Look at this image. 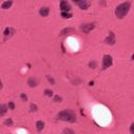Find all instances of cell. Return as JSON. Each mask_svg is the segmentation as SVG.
Listing matches in <instances>:
<instances>
[{
  "instance_id": "cell-15",
  "label": "cell",
  "mask_w": 134,
  "mask_h": 134,
  "mask_svg": "<svg viewBox=\"0 0 134 134\" xmlns=\"http://www.w3.org/2000/svg\"><path fill=\"white\" fill-rule=\"evenodd\" d=\"M4 126H7V127H11V126H13L14 125V122H13V119L12 118H7V119H5L4 120Z\"/></svg>"
},
{
  "instance_id": "cell-20",
  "label": "cell",
  "mask_w": 134,
  "mask_h": 134,
  "mask_svg": "<svg viewBox=\"0 0 134 134\" xmlns=\"http://www.w3.org/2000/svg\"><path fill=\"white\" fill-rule=\"evenodd\" d=\"M30 111H34V112H36V111L38 110V106L36 104H30Z\"/></svg>"
},
{
  "instance_id": "cell-16",
  "label": "cell",
  "mask_w": 134,
  "mask_h": 134,
  "mask_svg": "<svg viewBox=\"0 0 134 134\" xmlns=\"http://www.w3.org/2000/svg\"><path fill=\"white\" fill-rule=\"evenodd\" d=\"M61 17H63L64 19H70L71 17H72V14L71 13H61Z\"/></svg>"
},
{
  "instance_id": "cell-10",
  "label": "cell",
  "mask_w": 134,
  "mask_h": 134,
  "mask_svg": "<svg viewBox=\"0 0 134 134\" xmlns=\"http://www.w3.org/2000/svg\"><path fill=\"white\" fill-rule=\"evenodd\" d=\"M38 84H39L38 80L35 78H29L27 80V85L29 87H36V86H38Z\"/></svg>"
},
{
  "instance_id": "cell-21",
  "label": "cell",
  "mask_w": 134,
  "mask_h": 134,
  "mask_svg": "<svg viewBox=\"0 0 134 134\" xmlns=\"http://www.w3.org/2000/svg\"><path fill=\"white\" fill-rule=\"evenodd\" d=\"M7 108L11 109V110H14L15 109V103L14 102H10L8 103V105H7Z\"/></svg>"
},
{
  "instance_id": "cell-1",
  "label": "cell",
  "mask_w": 134,
  "mask_h": 134,
  "mask_svg": "<svg viewBox=\"0 0 134 134\" xmlns=\"http://www.w3.org/2000/svg\"><path fill=\"white\" fill-rule=\"evenodd\" d=\"M57 118L63 122H68V123H75L77 122V116L71 110H63L58 113Z\"/></svg>"
},
{
  "instance_id": "cell-19",
  "label": "cell",
  "mask_w": 134,
  "mask_h": 134,
  "mask_svg": "<svg viewBox=\"0 0 134 134\" xmlns=\"http://www.w3.org/2000/svg\"><path fill=\"white\" fill-rule=\"evenodd\" d=\"M46 79H47V81L49 82L51 85H56V81L53 80V78L50 77V75H46Z\"/></svg>"
},
{
  "instance_id": "cell-11",
  "label": "cell",
  "mask_w": 134,
  "mask_h": 134,
  "mask_svg": "<svg viewBox=\"0 0 134 134\" xmlns=\"http://www.w3.org/2000/svg\"><path fill=\"white\" fill-rule=\"evenodd\" d=\"M44 126H45V124H44V122H42V120H38V122L36 123V128H37V130L39 132L43 130Z\"/></svg>"
},
{
  "instance_id": "cell-18",
  "label": "cell",
  "mask_w": 134,
  "mask_h": 134,
  "mask_svg": "<svg viewBox=\"0 0 134 134\" xmlns=\"http://www.w3.org/2000/svg\"><path fill=\"white\" fill-rule=\"evenodd\" d=\"M63 134H75V133H74V131L72 130V129H69V128H67V129H64Z\"/></svg>"
},
{
  "instance_id": "cell-7",
  "label": "cell",
  "mask_w": 134,
  "mask_h": 134,
  "mask_svg": "<svg viewBox=\"0 0 134 134\" xmlns=\"http://www.w3.org/2000/svg\"><path fill=\"white\" fill-rule=\"evenodd\" d=\"M105 43L109 44V45H114L115 44V35H114V33H112V32L109 33L108 37L105 39Z\"/></svg>"
},
{
  "instance_id": "cell-25",
  "label": "cell",
  "mask_w": 134,
  "mask_h": 134,
  "mask_svg": "<svg viewBox=\"0 0 134 134\" xmlns=\"http://www.w3.org/2000/svg\"><path fill=\"white\" fill-rule=\"evenodd\" d=\"M130 133L131 134H134V124L132 123L131 126H130Z\"/></svg>"
},
{
  "instance_id": "cell-13",
  "label": "cell",
  "mask_w": 134,
  "mask_h": 134,
  "mask_svg": "<svg viewBox=\"0 0 134 134\" xmlns=\"http://www.w3.org/2000/svg\"><path fill=\"white\" fill-rule=\"evenodd\" d=\"M6 111H7V106L0 104V116H2V115L5 114Z\"/></svg>"
},
{
  "instance_id": "cell-26",
  "label": "cell",
  "mask_w": 134,
  "mask_h": 134,
  "mask_svg": "<svg viewBox=\"0 0 134 134\" xmlns=\"http://www.w3.org/2000/svg\"><path fill=\"white\" fill-rule=\"evenodd\" d=\"M93 85H94L93 82H89V86H93Z\"/></svg>"
},
{
  "instance_id": "cell-2",
  "label": "cell",
  "mask_w": 134,
  "mask_h": 134,
  "mask_svg": "<svg viewBox=\"0 0 134 134\" xmlns=\"http://www.w3.org/2000/svg\"><path fill=\"white\" fill-rule=\"evenodd\" d=\"M130 7H131V2L130 1H126V2H123V3L118 4V5L116 6V8H115V16H116L117 18H119V19H122V18H124L129 13Z\"/></svg>"
},
{
  "instance_id": "cell-4",
  "label": "cell",
  "mask_w": 134,
  "mask_h": 134,
  "mask_svg": "<svg viewBox=\"0 0 134 134\" xmlns=\"http://www.w3.org/2000/svg\"><path fill=\"white\" fill-rule=\"evenodd\" d=\"M94 27H95L94 23H86V24H82L80 26V29H81L84 34H89L92 29H94Z\"/></svg>"
},
{
  "instance_id": "cell-17",
  "label": "cell",
  "mask_w": 134,
  "mask_h": 134,
  "mask_svg": "<svg viewBox=\"0 0 134 134\" xmlns=\"http://www.w3.org/2000/svg\"><path fill=\"white\" fill-rule=\"evenodd\" d=\"M44 94H45L46 96H52L53 95V92L52 90H49V89H45V91H44Z\"/></svg>"
},
{
  "instance_id": "cell-12",
  "label": "cell",
  "mask_w": 134,
  "mask_h": 134,
  "mask_svg": "<svg viewBox=\"0 0 134 134\" xmlns=\"http://www.w3.org/2000/svg\"><path fill=\"white\" fill-rule=\"evenodd\" d=\"M13 4V1H4L2 4H1V8L3 10H7V8H10Z\"/></svg>"
},
{
  "instance_id": "cell-5",
  "label": "cell",
  "mask_w": 134,
  "mask_h": 134,
  "mask_svg": "<svg viewBox=\"0 0 134 134\" xmlns=\"http://www.w3.org/2000/svg\"><path fill=\"white\" fill-rule=\"evenodd\" d=\"M60 10L61 13H70L71 11V5L69 4V2H67L66 0H63V1L60 2Z\"/></svg>"
},
{
  "instance_id": "cell-22",
  "label": "cell",
  "mask_w": 134,
  "mask_h": 134,
  "mask_svg": "<svg viewBox=\"0 0 134 134\" xmlns=\"http://www.w3.org/2000/svg\"><path fill=\"white\" fill-rule=\"evenodd\" d=\"M96 66H97V63H96L95 61H92V62L89 63V67H90V68H95Z\"/></svg>"
},
{
  "instance_id": "cell-27",
  "label": "cell",
  "mask_w": 134,
  "mask_h": 134,
  "mask_svg": "<svg viewBox=\"0 0 134 134\" xmlns=\"http://www.w3.org/2000/svg\"><path fill=\"white\" fill-rule=\"evenodd\" d=\"M0 89H2V83H1V81H0Z\"/></svg>"
},
{
  "instance_id": "cell-6",
  "label": "cell",
  "mask_w": 134,
  "mask_h": 134,
  "mask_svg": "<svg viewBox=\"0 0 134 134\" xmlns=\"http://www.w3.org/2000/svg\"><path fill=\"white\" fill-rule=\"evenodd\" d=\"M73 2L77 4V5H79L81 10H87V8L90 6V2L86 1V0H74Z\"/></svg>"
},
{
  "instance_id": "cell-14",
  "label": "cell",
  "mask_w": 134,
  "mask_h": 134,
  "mask_svg": "<svg viewBox=\"0 0 134 134\" xmlns=\"http://www.w3.org/2000/svg\"><path fill=\"white\" fill-rule=\"evenodd\" d=\"M72 32H74V29H73V28H70V27H68V28H64V29H62V30H61V35H62V36H64V35H67V34L72 33Z\"/></svg>"
},
{
  "instance_id": "cell-23",
  "label": "cell",
  "mask_w": 134,
  "mask_h": 134,
  "mask_svg": "<svg viewBox=\"0 0 134 134\" xmlns=\"http://www.w3.org/2000/svg\"><path fill=\"white\" fill-rule=\"evenodd\" d=\"M53 101L55 102H62V97L59 95H55L53 96Z\"/></svg>"
},
{
  "instance_id": "cell-24",
  "label": "cell",
  "mask_w": 134,
  "mask_h": 134,
  "mask_svg": "<svg viewBox=\"0 0 134 134\" xmlns=\"http://www.w3.org/2000/svg\"><path fill=\"white\" fill-rule=\"evenodd\" d=\"M20 97H21V100L22 101H27V95H26V94H24V93H21V94H20Z\"/></svg>"
},
{
  "instance_id": "cell-8",
  "label": "cell",
  "mask_w": 134,
  "mask_h": 134,
  "mask_svg": "<svg viewBox=\"0 0 134 134\" xmlns=\"http://www.w3.org/2000/svg\"><path fill=\"white\" fill-rule=\"evenodd\" d=\"M15 34V29L14 28H12V27H6L5 29H4V40H7V39H10L11 37H13Z\"/></svg>"
},
{
  "instance_id": "cell-3",
  "label": "cell",
  "mask_w": 134,
  "mask_h": 134,
  "mask_svg": "<svg viewBox=\"0 0 134 134\" xmlns=\"http://www.w3.org/2000/svg\"><path fill=\"white\" fill-rule=\"evenodd\" d=\"M113 64V59L112 57H111L110 55H105L104 57H103V62H102V68L103 69H107L109 68L110 66H112Z\"/></svg>"
},
{
  "instance_id": "cell-9",
  "label": "cell",
  "mask_w": 134,
  "mask_h": 134,
  "mask_svg": "<svg viewBox=\"0 0 134 134\" xmlns=\"http://www.w3.org/2000/svg\"><path fill=\"white\" fill-rule=\"evenodd\" d=\"M39 14L41 15L42 17H47L48 14H49V7L47 6H44V7H41L39 11Z\"/></svg>"
}]
</instances>
